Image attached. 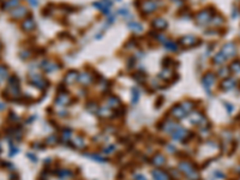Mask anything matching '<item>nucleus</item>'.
I'll list each match as a JSON object with an SVG mask.
<instances>
[{
	"instance_id": "obj_1",
	"label": "nucleus",
	"mask_w": 240,
	"mask_h": 180,
	"mask_svg": "<svg viewBox=\"0 0 240 180\" xmlns=\"http://www.w3.org/2000/svg\"><path fill=\"white\" fill-rule=\"evenodd\" d=\"M156 7L157 5L154 3V1H150V0H146V1H143L142 4H140V11L143 12V13H151L153 11L156 10Z\"/></svg>"
},
{
	"instance_id": "obj_2",
	"label": "nucleus",
	"mask_w": 240,
	"mask_h": 180,
	"mask_svg": "<svg viewBox=\"0 0 240 180\" xmlns=\"http://www.w3.org/2000/svg\"><path fill=\"white\" fill-rule=\"evenodd\" d=\"M94 6L97 7L99 10H101L105 14H109V8L112 7V3L109 0H102L99 3H95Z\"/></svg>"
},
{
	"instance_id": "obj_3",
	"label": "nucleus",
	"mask_w": 240,
	"mask_h": 180,
	"mask_svg": "<svg viewBox=\"0 0 240 180\" xmlns=\"http://www.w3.org/2000/svg\"><path fill=\"white\" fill-rule=\"evenodd\" d=\"M197 42H198V40L192 35L184 36V37H181V40H180V44H182L184 47H193V46L197 44Z\"/></svg>"
},
{
	"instance_id": "obj_4",
	"label": "nucleus",
	"mask_w": 240,
	"mask_h": 180,
	"mask_svg": "<svg viewBox=\"0 0 240 180\" xmlns=\"http://www.w3.org/2000/svg\"><path fill=\"white\" fill-rule=\"evenodd\" d=\"M168 27V23L166 19L163 18H156L155 21L153 22V28L156 29L157 31H162Z\"/></svg>"
},
{
	"instance_id": "obj_5",
	"label": "nucleus",
	"mask_w": 240,
	"mask_h": 180,
	"mask_svg": "<svg viewBox=\"0 0 240 180\" xmlns=\"http://www.w3.org/2000/svg\"><path fill=\"white\" fill-rule=\"evenodd\" d=\"M22 28L25 30V31H31V30H34L35 28V21H34V18H31V17H28L27 19H24L22 24Z\"/></svg>"
},
{
	"instance_id": "obj_6",
	"label": "nucleus",
	"mask_w": 240,
	"mask_h": 180,
	"mask_svg": "<svg viewBox=\"0 0 240 180\" xmlns=\"http://www.w3.org/2000/svg\"><path fill=\"white\" fill-rule=\"evenodd\" d=\"M191 122H193L195 125H201V124L205 122V118L199 112H195L193 114L191 115Z\"/></svg>"
},
{
	"instance_id": "obj_7",
	"label": "nucleus",
	"mask_w": 240,
	"mask_h": 180,
	"mask_svg": "<svg viewBox=\"0 0 240 180\" xmlns=\"http://www.w3.org/2000/svg\"><path fill=\"white\" fill-rule=\"evenodd\" d=\"M186 130L184 129V127H176L174 130V132H173V139L174 141H181L184 137L186 136Z\"/></svg>"
},
{
	"instance_id": "obj_8",
	"label": "nucleus",
	"mask_w": 240,
	"mask_h": 180,
	"mask_svg": "<svg viewBox=\"0 0 240 180\" xmlns=\"http://www.w3.org/2000/svg\"><path fill=\"white\" fill-rule=\"evenodd\" d=\"M179 169L182 171L186 175L195 171V168L192 167V165H191L190 162H180V163H179Z\"/></svg>"
},
{
	"instance_id": "obj_9",
	"label": "nucleus",
	"mask_w": 240,
	"mask_h": 180,
	"mask_svg": "<svg viewBox=\"0 0 240 180\" xmlns=\"http://www.w3.org/2000/svg\"><path fill=\"white\" fill-rule=\"evenodd\" d=\"M223 54H225L226 57H232L235 54V46L233 44V43H228V44H226L225 47H223V52H222Z\"/></svg>"
},
{
	"instance_id": "obj_10",
	"label": "nucleus",
	"mask_w": 240,
	"mask_h": 180,
	"mask_svg": "<svg viewBox=\"0 0 240 180\" xmlns=\"http://www.w3.org/2000/svg\"><path fill=\"white\" fill-rule=\"evenodd\" d=\"M214 79H215V76L212 75V73H208L205 77L203 78V85L204 88L209 91V88H210V85L214 83Z\"/></svg>"
},
{
	"instance_id": "obj_11",
	"label": "nucleus",
	"mask_w": 240,
	"mask_h": 180,
	"mask_svg": "<svg viewBox=\"0 0 240 180\" xmlns=\"http://www.w3.org/2000/svg\"><path fill=\"white\" fill-rule=\"evenodd\" d=\"M196 21L198 22V24H204V23H207V22L209 21V13H208L207 11L199 12V13L197 14Z\"/></svg>"
},
{
	"instance_id": "obj_12",
	"label": "nucleus",
	"mask_w": 240,
	"mask_h": 180,
	"mask_svg": "<svg viewBox=\"0 0 240 180\" xmlns=\"http://www.w3.org/2000/svg\"><path fill=\"white\" fill-rule=\"evenodd\" d=\"M78 79V73L76 71H69L65 76V83H73Z\"/></svg>"
},
{
	"instance_id": "obj_13",
	"label": "nucleus",
	"mask_w": 240,
	"mask_h": 180,
	"mask_svg": "<svg viewBox=\"0 0 240 180\" xmlns=\"http://www.w3.org/2000/svg\"><path fill=\"white\" fill-rule=\"evenodd\" d=\"M79 82L82 84H84V85H88V84H90L93 82V77H91L90 73L84 72V73H82L79 76Z\"/></svg>"
},
{
	"instance_id": "obj_14",
	"label": "nucleus",
	"mask_w": 240,
	"mask_h": 180,
	"mask_svg": "<svg viewBox=\"0 0 240 180\" xmlns=\"http://www.w3.org/2000/svg\"><path fill=\"white\" fill-rule=\"evenodd\" d=\"M42 67L44 69L46 72H52L54 70H57L59 66L55 63H52V61H44V63H42Z\"/></svg>"
},
{
	"instance_id": "obj_15",
	"label": "nucleus",
	"mask_w": 240,
	"mask_h": 180,
	"mask_svg": "<svg viewBox=\"0 0 240 180\" xmlns=\"http://www.w3.org/2000/svg\"><path fill=\"white\" fill-rule=\"evenodd\" d=\"M25 12H27V8L23 6H19L18 8H16L15 11H13V13H12V17L16 18V19H18V18H22L25 16Z\"/></svg>"
},
{
	"instance_id": "obj_16",
	"label": "nucleus",
	"mask_w": 240,
	"mask_h": 180,
	"mask_svg": "<svg viewBox=\"0 0 240 180\" xmlns=\"http://www.w3.org/2000/svg\"><path fill=\"white\" fill-rule=\"evenodd\" d=\"M153 177L155 180H168V174H166V173L162 172V171H159V169L154 171Z\"/></svg>"
},
{
	"instance_id": "obj_17",
	"label": "nucleus",
	"mask_w": 240,
	"mask_h": 180,
	"mask_svg": "<svg viewBox=\"0 0 240 180\" xmlns=\"http://www.w3.org/2000/svg\"><path fill=\"white\" fill-rule=\"evenodd\" d=\"M172 113H173V115H174L175 118H178V119H180V118H182V116H185V115H186V112H185V111L182 109L181 106L173 108Z\"/></svg>"
},
{
	"instance_id": "obj_18",
	"label": "nucleus",
	"mask_w": 240,
	"mask_h": 180,
	"mask_svg": "<svg viewBox=\"0 0 240 180\" xmlns=\"http://www.w3.org/2000/svg\"><path fill=\"white\" fill-rule=\"evenodd\" d=\"M57 102H58L59 105H67V103H70V97H69V95L65 93L60 94V96H59L58 99H57Z\"/></svg>"
},
{
	"instance_id": "obj_19",
	"label": "nucleus",
	"mask_w": 240,
	"mask_h": 180,
	"mask_svg": "<svg viewBox=\"0 0 240 180\" xmlns=\"http://www.w3.org/2000/svg\"><path fill=\"white\" fill-rule=\"evenodd\" d=\"M165 47L166 49L171 50V52H176L178 50V43L174 42V41H165Z\"/></svg>"
},
{
	"instance_id": "obj_20",
	"label": "nucleus",
	"mask_w": 240,
	"mask_h": 180,
	"mask_svg": "<svg viewBox=\"0 0 240 180\" xmlns=\"http://www.w3.org/2000/svg\"><path fill=\"white\" fill-rule=\"evenodd\" d=\"M165 162H166V158L163 157L162 155H156L153 158V163L155 166H157V167H161L162 165H165Z\"/></svg>"
},
{
	"instance_id": "obj_21",
	"label": "nucleus",
	"mask_w": 240,
	"mask_h": 180,
	"mask_svg": "<svg viewBox=\"0 0 240 180\" xmlns=\"http://www.w3.org/2000/svg\"><path fill=\"white\" fill-rule=\"evenodd\" d=\"M176 127H178V126H176V124L169 120V121H167V125L165 126V131L168 132V133H172V132H174V130L176 129Z\"/></svg>"
},
{
	"instance_id": "obj_22",
	"label": "nucleus",
	"mask_w": 240,
	"mask_h": 180,
	"mask_svg": "<svg viewBox=\"0 0 240 180\" xmlns=\"http://www.w3.org/2000/svg\"><path fill=\"white\" fill-rule=\"evenodd\" d=\"M18 3H19V0H10V1H8V3H5V5L3 6V8L8 10V8H12V7L18 6Z\"/></svg>"
},
{
	"instance_id": "obj_23",
	"label": "nucleus",
	"mask_w": 240,
	"mask_h": 180,
	"mask_svg": "<svg viewBox=\"0 0 240 180\" xmlns=\"http://www.w3.org/2000/svg\"><path fill=\"white\" fill-rule=\"evenodd\" d=\"M226 59H227V57L221 52V53H218L217 55L214 58V61H215V64H222L223 61H226Z\"/></svg>"
},
{
	"instance_id": "obj_24",
	"label": "nucleus",
	"mask_w": 240,
	"mask_h": 180,
	"mask_svg": "<svg viewBox=\"0 0 240 180\" xmlns=\"http://www.w3.org/2000/svg\"><path fill=\"white\" fill-rule=\"evenodd\" d=\"M129 28L132 29V30H136V31H142L143 28H142V25L137 23V22H131V23H129Z\"/></svg>"
},
{
	"instance_id": "obj_25",
	"label": "nucleus",
	"mask_w": 240,
	"mask_h": 180,
	"mask_svg": "<svg viewBox=\"0 0 240 180\" xmlns=\"http://www.w3.org/2000/svg\"><path fill=\"white\" fill-rule=\"evenodd\" d=\"M108 105H109V107L115 108L120 105V101H119V99H116V97H109Z\"/></svg>"
},
{
	"instance_id": "obj_26",
	"label": "nucleus",
	"mask_w": 240,
	"mask_h": 180,
	"mask_svg": "<svg viewBox=\"0 0 240 180\" xmlns=\"http://www.w3.org/2000/svg\"><path fill=\"white\" fill-rule=\"evenodd\" d=\"M181 107H182V109L187 113V112H190V111L193 108V103H192V102H190V101L189 102H184V103L181 105Z\"/></svg>"
},
{
	"instance_id": "obj_27",
	"label": "nucleus",
	"mask_w": 240,
	"mask_h": 180,
	"mask_svg": "<svg viewBox=\"0 0 240 180\" xmlns=\"http://www.w3.org/2000/svg\"><path fill=\"white\" fill-rule=\"evenodd\" d=\"M8 77V69L4 66H0V82Z\"/></svg>"
},
{
	"instance_id": "obj_28",
	"label": "nucleus",
	"mask_w": 240,
	"mask_h": 180,
	"mask_svg": "<svg viewBox=\"0 0 240 180\" xmlns=\"http://www.w3.org/2000/svg\"><path fill=\"white\" fill-rule=\"evenodd\" d=\"M73 145L74 147H78V148H82L84 143H83V139L80 138V137H76L74 139H73Z\"/></svg>"
},
{
	"instance_id": "obj_29",
	"label": "nucleus",
	"mask_w": 240,
	"mask_h": 180,
	"mask_svg": "<svg viewBox=\"0 0 240 180\" xmlns=\"http://www.w3.org/2000/svg\"><path fill=\"white\" fill-rule=\"evenodd\" d=\"M139 99V91L137 89H132V102L136 103Z\"/></svg>"
},
{
	"instance_id": "obj_30",
	"label": "nucleus",
	"mask_w": 240,
	"mask_h": 180,
	"mask_svg": "<svg viewBox=\"0 0 240 180\" xmlns=\"http://www.w3.org/2000/svg\"><path fill=\"white\" fill-rule=\"evenodd\" d=\"M172 75H173V73H172V71H171V70H168V69H165V70H163V71H162V72L160 73L161 77H165L166 79L169 78V77H171Z\"/></svg>"
},
{
	"instance_id": "obj_31",
	"label": "nucleus",
	"mask_w": 240,
	"mask_h": 180,
	"mask_svg": "<svg viewBox=\"0 0 240 180\" xmlns=\"http://www.w3.org/2000/svg\"><path fill=\"white\" fill-rule=\"evenodd\" d=\"M110 113H112V111L108 108H100V115L101 116H108V115H110Z\"/></svg>"
},
{
	"instance_id": "obj_32",
	"label": "nucleus",
	"mask_w": 240,
	"mask_h": 180,
	"mask_svg": "<svg viewBox=\"0 0 240 180\" xmlns=\"http://www.w3.org/2000/svg\"><path fill=\"white\" fill-rule=\"evenodd\" d=\"M63 137H64V141H69L72 137V131L71 130H65L63 132Z\"/></svg>"
},
{
	"instance_id": "obj_33",
	"label": "nucleus",
	"mask_w": 240,
	"mask_h": 180,
	"mask_svg": "<svg viewBox=\"0 0 240 180\" xmlns=\"http://www.w3.org/2000/svg\"><path fill=\"white\" fill-rule=\"evenodd\" d=\"M59 175H60V178H61V179H63V178H70V177H71V172H70V171H67V169H63V171L60 172Z\"/></svg>"
},
{
	"instance_id": "obj_34",
	"label": "nucleus",
	"mask_w": 240,
	"mask_h": 180,
	"mask_svg": "<svg viewBox=\"0 0 240 180\" xmlns=\"http://www.w3.org/2000/svg\"><path fill=\"white\" fill-rule=\"evenodd\" d=\"M127 13H129V11H127L126 8H120V10H119V14H121V16H124V17H127V16H129Z\"/></svg>"
},
{
	"instance_id": "obj_35",
	"label": "nucleus",
	"mask_w": 240,
	"mask_h": 180,
	"mask_svg": "<svg viewBox=\"0 0 240 180\" xmlns=\"http://www.w3.org/2000/svg\"><path fill=\"white\" fill-rule=\"evenodd\" d=\"M135 179L136 180H146L143 175H140V174H137V175H135Z\"/></svg>"
},
{
	"instance_id": "obj_36",
	"label": "nucleus",
	"mask_w": 240,
	"mask_h": 180,
	"mask_svg": "<svg viewBox=\"0 0 240 180\" xmlns=\"http://www.w3.org/2000/svg\"><path fill=\"white\" fill-rule=\"evenodd\" d=\"M30 5H33V6H37V4H38V0H29Z\"/></svg>"
},
{
	"instance_id": "obj_37",
	"label": "nucleus",
	"mask_w": 240,
	"mask_h": 180,
	"mask_svg": "<svg viewBox=\"0 0 240 180\" xmlns=\"http://www.w3.org/2000/svg\"><path fill=\"white\" fill-rule=\"evenodd\" d=\"M0 48H1V44H0Z\"/></svg>"
}]
</instances>
